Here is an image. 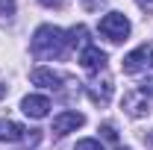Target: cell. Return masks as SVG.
<instances>
[{
  "label": "cell",
  "mask_w": 153,
  "mask_h": 150,
  "mask_svg": "<svg viewBox=\"0 0 153 150\" xmlns=\"http://www.w3.org/2000/svg\"><path fill=\"white\" fill-rule=\"evenodd\" d=\"M68 33H62L59 27H50V24H44V27H38L36 36H33V53L38 59H59L68 53Z\"/></svg>",
  "instance_id": "obj_1"
},
{
  "label": "cell",
  "mask_w": 153,
  "mask_h": 150,
  "mask_svg": "<svg viewBox=\"0 0 153 150\" xmlns=\"http://www.w3.org/2000/svg\"><path fill=\"white\" fill-rule=\"evenodd\" d=\"M100 33L109 38V41H124L130 36V21L124 18L121 12H109L100 18Z\"/></svg>",
  "instance_id": "obj_2"
},
{
  "label": "cell",
  "mask_w": 153,
  "mask_h": 150,
  "mask_svg": "<svg viewBox=\"0 0 153 150\" xmlns=\"http://www.w3.org/2000/svg\"><path fill=\"white\" fill-rule=\"evenodd\" d=\"M147 65H153V47H150V44L135 47L133 53H127L124 62H121L124 74H135V71H141V68H147Z\"/></svg>",
  "instance_id": "obj_3"
},
{
  "label": "cell",
  "mask_w": 153,
  "mask_h": 150,
  "mask_svg": "<svg viewBox=\"0 0 153 150\" xmlns=\"http://www.w3.org/2000/svg\"><path fill=\"white\" fill-rule=\"evenodd\" d=\"M79 65H82L88 74H97V71L106 68V53H103L100 47H94V44H85L82 53H79Z\"/></svg>",
  "instance_id": "obj_4"
},
{
  "label": "cell",
  "mask_w": 153,
  "mask_h": 150,
  "mask_svg": "<svg viewBox=\"0 0 153 150\" xmlns=\"http://www.w3.org/2000/svg\"><path fill=\"white\" fill-rule=\"evenodd\" d=\"M121 106L127 109V115H133V118H141V115H147L150 112V100L144 97V94L138 91H127L124 94V100H121Z\"/></svg>",
  "instance_id": "obj_5"
},
{
  "label": "cell",
  "mask_w": 153,
  "mask_h": 150,
  "mask_svg": "<svg viewBox=\"0 0 153 150\" xmlns=\"http://www.w3.org/2000/svg\"><path fill=\"white\" fill-rule=\"evenodd\" d=\"M85 124V115H79V112H62L53 118V135H68L71 130H76V127H82Z\"/></svg>",
  "instance_id": "obj_6"
},
{
  "label": "cell",
  "mask_w": 153,
  "mask_h": 150,
  "mask_svg": "<svg viewBox=\"0 0 153 150\" xmlns=\"http://www.w3.org/2000/svg\"><path fill=\"white\" fill-rule=\"evenodd\" d=\"M30 79H33L36 85H41V88H53V91L62 88V82H68L59 71H50V68H36V71L30 74Z\"/></svg>",
  "instance_id": "obj_7"
},
{
  "label": "cell",
  "mask_w": 153,
  "mask_h": 150,
  "mask_svg": "<svg viewBox=\"0 0 153 150\" xmlns=\"http://www.w3.org/2000/svg\"><path fill=\"white\" fill-rule=\"evenodd\" d=\"M21 109H24V115H30V118H44V115L50 112V100L41 97V94H27L21 100Z\"/></svg>",
  "instance_id": "obj_8"
},
{
  "label": "cell",
  "mask_w": 153,
  "mask_h": 150,
  "mask_svg": "<svg viewBox=\"0 0 153 150\" xmlns=\"http://www.w3.org/2000/svg\"><path fill=\"white\" fill-rule=\"evenodd\" d=\"M85 91H88V97H91L94 103L106 106V103H109V97H112V79H109V76L94 79V82H88V85H85Z\"/></svg>",
  "instance_id": "obj_9"
},
{
  "label": "cell",
  "mask_w": 153,
  "mask_h": 150,
  "mask_svg": "<svg viewBox=\"0 0 153 150\" xmlns=\"http://www.w3.org/2000/svg\"><path fill=\"white\" fill-rule=\"evenodd\" d=\"M21 138H27V130L15 121L0 118V141H21Z\"/></svg>",
  "instance_id": "obj_10"
},
{
  "label": "cell",
  "mask_w": 153,
  "mask_h": 150,
  "mask_svg": "<svg viewBox=\"0 0 153 150\" xmlns=\"http://www.w3.org/2000/svg\"><path fill=\"white\" fill-rule=\"evenodd\" d=\"M76 150H103V144L97 138H82V141H76Z\"/></svg>",
  "instance_id": "obj_11"
},
{
  "label": "cell",
  "mask_w": 153,
  "mask_h": 150,
  "mask_svg": "<svg viewBox=\"0 0 153 150\" xmlns=\"http://www.w3.org/2000/svg\"><path fill=\"white\" fill-rule=\"evenodd\" d=\"M138 91H141V94H144V97L153 103V76H150V79H144V82L138 85Z\"/></svg>",
  "instance_id": "obj_12"
},
{
  "label": "cell",
  "mask_w": 153,
  "mask_h": 150,
  "mask_svg": "<svg viewBox=\"0 0 153 150\" xmlns=\"http://www.w3.org/2000/svg\"><path fill=\"white\" fill-rule=\"evenodd\" d=\"M0 15H15V0H0Z\"/></svg>",
  "instance_id": "obj_13"
},
{
  "label": "cell",
  "mask_w": 153,
  "mask_h": 150,
  "mask_svg": "<svg viewBox=\"0 0 153 150\" xmlns=\"http://www.w3.org/2000/svg\"><path fill=\"white\" fill-rule=\"evenodd\" d=\"M100 132H103L109 141H118V132H115V127H112V124H103V127H100Z\"/></svg>",
  "instance_id": "obj_14"
},
{
  "label": "cell",
  "mask_w": 153,
  "mask_h": 150,
  "mask_svg": "<svg viewBox=\"0 0 153 150\" xmlns=\"http://www.w3.org/2000/svg\"><path fill=\"white\" fill-rule=\"evenodd\" d=\"M138 6H141L144 12H153V0H138Z\"/></svg>",
  "instance_id": "obj_15"
},
{
  "label": "cell",
  "mask_w": 153,
  "mask_h": 150,
  "mask_svg": "<svg viewBox=\"0 0 153 150\" xmlns=\"http://www.w3.org/2000/svg\"><path fill=\"white\" fill-rule=\"evenodd\" d=\"M38 3H44V6H56V9H59V6H62L65 0H38Z\"/></svg>",
  "instance_id": "obj_16"
},
{
  "label": "cell",
  "mask_w": 153,
  "mask_h": 150,
  "mask_svg": "<svg viewBox=\"0 0 153 150\" xmlns=\"http://www.w3.org/2000/svg\"><path fill=\"white\" fill-rule=\"evenodd\" d=\"M3 94H6V88H3V85H0V97H3Z\"/></svg>",
  "instance_id": "obj_17"
},
{
  "label": "cell",
  "mask_w": 153,
  "mask_h": 150,
  "mask_svg": "<svg viewBox=\"0 0 153 150\" xmlns=\"http://www.w3.org/2000/svg\"><path fill=\"white\" fill-rule=\"evenodd\" d=\"M147 141H150V144H153V132H150V135H147Z\"/></svg>",
  "instance_id": "obj_18"
},
{
  "label": "cell",
  "mask_w": 153,
  "mask_h": 150,
  "mask_svg": "<svg viewBox=\"0 0 153 150\" xmlns=\"http://www.w3.org/2000/svg\"><path fill=\"white\" fill-rule=\"evenodd\" d=\"M118 150H130V147H118Z\"/></svg>",
  "instance_id": "obj_19"
}]
</instances>
